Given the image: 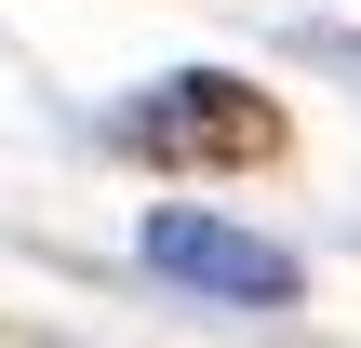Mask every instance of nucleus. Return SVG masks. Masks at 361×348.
I'll return each instance as SVG.
<instances>
[{"mask_svg":"<svg viewBox=\"0 0 361 348\" xmlns=\"http://www.w3.org/2000/svg\"><path fill=\"white\" fill-rule=\"evenodd\" d=\"M147 268L161 282H188V295H228V308H295L308 295V268L281 255V241H255V228H228V215H147Z\"/></svg>","mask_w":361,"mask_h":348,"instance_id":"f03ea898","label":"nucleus"},{"mask_svg":"<svg viewBox=\"0 0 361 348\" xmlns=\"http://www.w3.org/2000/svg\"><path fill=\"white\" fill-rule=\"evenodd\" d=\"M121 148L161 161V174H255L281 148V107L255 80H228V67H174V80H147L121 107Z\"/></svg>","mask_w":361,"mask_h":348,"instance_id":"f257e3e1","label":"nucleus"}]
</instances>
